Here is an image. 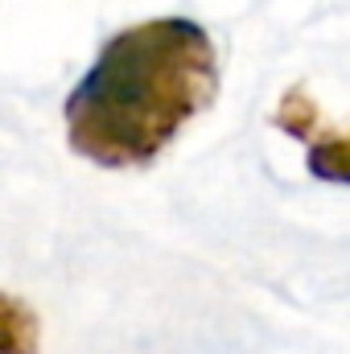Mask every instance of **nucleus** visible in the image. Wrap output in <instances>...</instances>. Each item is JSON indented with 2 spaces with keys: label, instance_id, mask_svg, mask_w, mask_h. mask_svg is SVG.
<instances>
[{
  "label": "nucleus",
  "instance_id": "1",
  "mask_svg": "<svg viewBox=\"0 0 350 354\" xmlns=\"http://www.w3.org/2000/svg\"><path fill=\"white\" fill-rule=\"evenodd\" d=\"M219 95V54L190 17L111 33L62 103L66 145L99 169L153 165Z\"/></svg>",
  "mask_w": 350,
  "mask_h": 354
},
{
  "label": "nucleus",
  "instance_id": "3",
  "mask_svg": "<svg viewBox=\"0 0 350 354\" xmlns=\"http://www.w3.org/2000/svg\"><path fill=\"white\" fill-rule=\"evenodd\" d=\"M0 354H42V322L12 292H0Z\"/></svg>",
  "mask_w": 350,
  "mask_h": 354
},
{
  "label": "nucleus",
  "instance_id": "2",
  "mask_svg": "<svg viewBox=\"0 0 350 354\" xmlns=\"http://www.w3.org/2000/svg\"><path fill=\"white\" fill-rule=\"evenodd\" d=\"M305 140V169L326 185H350V120L326 124L322 115L301 132Z\"/></svg>",
  "mask_w": 350,
  "mask_h": 354
}]
</instances>
